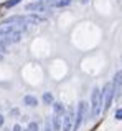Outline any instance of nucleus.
<instances>
[{"label":"nucleus","instance_id":"1","mask_svg":"<svg viewBox=\"0 0 122 131\" xmlns=\"http://www.w3.org/2000/svg\"><path fill=\"white\" fill-rule=\"evenodd\" d=\"M102 111V95L99 88H93L91 95V119H96Z\"/></svg>","mask_w":122,"mask_h":131},{"label":"nucleus","instance_id":"2","mask_svg":"<svg viewBox=\"0 0 122 131\" xmlns=\"http://www.w3.org/2000/svg\"><path fill=\"white\" fill-rule=\"evenodd\" d=\"M101 95H102V110H104V111H109L111 105H112V100H114L112 83H106V85H104V90L101 91Z\"/></svg>","mask_w":122,"mask_h":131},{"label":"nucleus","instance_id":"3","mask_svg":"<svg viewBox=\"0 0 122 131\" xmlns=\"http://www.w3.org/2000/svg\"><path fill=\"white\" fill-rule=\"evenodd\" d=\"M86 113H87V103L86 101H79L78 103V110H76V118H74L73 131H78L81 128V125L84 123V118H86Z\"/></svg>","mask_w":122,"mask_h":131},{"label":"nucleus","instance_id":"4","mask_svg":"<svg viewBox=\"0 0 122 131\" xmlns=\"http://www.w3.org/2000/svg\"><path fill=\"white\" fill-rule=\"evenodd\" d=\"M74 118H76L74 108H68V111L63 115V123H61V129H63V131H73Z\"/></svg>","mask_w":122,"mask_h":131},{"label":"nucleus","instance_id":"5","mask_svg":"<svg viewBox=\"0 0 122 131\" xmlns=\"http://www.w3.org/2000/svg\"><path fill=\"white\" fill-rule=\"evenodd\" d=\"M112 88H114V98L119 100L122 95V70L117 71L114 75V80H112Z\"/></svg>","mask_w":122,"mask_h":131},{"label":"nucleus","instance_id":"6","mask_svg":"<svg viewBox=\"0 0 122 131\" xmlns=\"http://www.w3.org/2000/svg\"><path fill=\"white\" fill-rule=\"evenodd\" d=\"M50 8L51 7L48 3H43V2H35V3L25 5V10H28V12H50Z\"/></svg>","mask_w":122,"mask_h":131},{"label":"nucleus","instance_id":"7","mask_svg":"<svg viewBox=\"0 0 122 131\" xmlns=\"http://www.w3.org/2000/svg\"><path fill=\"white\" fill-rule=\"evenodd\" d=\"M23 103H25L26 106H30V108H35V106H38V100H36L33 95H26L25 98H23Z\"/></svg>","mask_w":122,"mask_h":131},{"label":"nucleus","instance_id":"8","mask_svg":"<svg viewBox=\"0 0 122 131\" xmlns=\"http://www.w3.org/2000/svg\"><path fill=\"white\" fill-rule=\"evenodd\" d=\"M51 131H61V118L53 116L51 118Z\"/></svg>","mask_w":122,"mask_h":131},{"label":"nucleus","instance_id":"9","mask_svg":"<svg viewBox=\"0 0 122 131\" xmlns=\"http://www.w3.org/2000/svg\"><path fill=\"white\" fill-rule=\"evenodd\" d=\"M53 111H55V116H63L64 115V106L61 103H53Z\"/></svg>","mask_w":122,"mask_h":131},{"label":"nucleus","instance_id":"10","mask_svg":"<svg viewBox=\"0 0 122 131\" xmlns=\"http://www.w3.org/2000/svg\"><path fill=\"white\" fill-rule=\"evenodd\" d=\"M69 3H71V0H56V2H53L50 7H58L59 8V7H68Z\"/></svg>","mask_w":122,"mask_h":131},{"label":"nucleus","instance_id":"11","mask_svg":"<svg viewBox=\"0 0 122 131\" xmlns=\"http://www.w3.org/2000/svg\"><path fill=\"white\" fill-rule=\"evenodd\" d=\"M43 103H45V105H53V103H55V98H53L51 93H45V95H43Z\"/></svg>","mask_w":122,"mask_h":131},{"label":"nucleus","instance_id":"12","mask_svg":"<svg viewBox=\"0 0 122 131\" xmlns=\"http://www.w3.org/2000/svg\"><path fill=\"white\" fill-rule=\"evenodd\" d=\"M20 2H22V0H7L5 7H7V8H10V7H15L17 3H20Z\"/></svg>","mask_w":122,"mask_h":131},{"label":"nucleus","instance_id":"13","mask_svg":"<svg viewBox=\"0 0 122 131\" xmlns=\"http://www.w3.org/2000/svg\"><path fill=\"white\" fill-rule=\"evenodd\" d=\"M28 131H38V123H30L28 125Z\"/></svg>","mask_w":122,"mask_h":131},{"label":"nucleus","instance_id":"14","mask_svg":"<svg viewBox=\"0 0 122 131\" xmlns=\"http://www.w3.org/2000/svg\"><path fill=\"white\" fill-rule=\"evenodd\" d=\"M43 131H51V121L50 119H46V123H45V129Z\"/></svg>","mask_w":122,"mask_h":131},{"label":"nucleus","instance_id":"15","mask_svg":"<svg viewBox=\"0 0 122 131\" xmlns=\"http://www.w3.org/2000/svg\"><path fill=\"white\" fill-rule=\"evenodd\" d=\"M116 119H122V108H119L116 111Z\"/></svg>","mask_w":122,"mask_h":131},{"label":"nucleus","instance_id":"16","mask_svg":"<svg viewBox=\"0 0 122 131\" xmlns=\"http://www.w3.org/2000/svg\"><path fill=\"white\" fill-rule=\"evenodd\" d=\"M3 51H5V43L0 40V53H3Z\"/></svg>","mask_w":122,"mask_h":131},{"label":"nucleus","instance_id":"17","mask_svg":"<svg viewBox=\"0 0 122 131\" xmlns=\"http://www.w3.org/2000/svg\"><path fill=\"white\" fill-rule=\"evenodd\" d=\"M12 131H22V126H20V125H15L12 128Z\"/></svg>","mask_w":122,"mask_h":131},{"label":"nucleus","instance_id":"18","mask_svg":"<svg viewBox=\"0 0 122 131\" xmlns=\"http://www.w3.org/2000/svg\"><path fill=\"white\" fill-rule=\"evenodd\" d=\"M3 121H5V118H3V116L0 115V126H3Z\"/></svg>","mask_w":122,"mask_h":131},{"label":"nucleus","instance_id":"19","mask_svg":"<svg viewBox=\"0 0 122 131\" xmlns=\"http://www.w3.org/2000/svg\"><path fill=\"white\" fill-rule=\"evenodd\" d=\"M79 2H81V3H87V0H79Z\"/></svg>","mask_w":122,"mask_h":131},{"label":"nucleus","instance_id":"20","mask_svg":"<svg viewBox=\"0 0 122 131\" xmlns=\"http://www.w3.org/2000/svg\"><path fill=\"white\" fill-rule=\"evenodd\" d=\"M22 131H28V128H26V129H22Z\"/></svg>","mask_w":122,"mask_h":131},{"label":"nucleus","instance_id":"21","mask_svg":"<svg viewBox=\"0 0 122 131\" xmlns=\"http://www.w3.org/2000/svg\"><path fill=\"white\" fill-rule=\"evenodd\" d=\"M0 17H2V12H0Z\"/></svg>","mask_w":122,"mask_h":131}]
</instances>
